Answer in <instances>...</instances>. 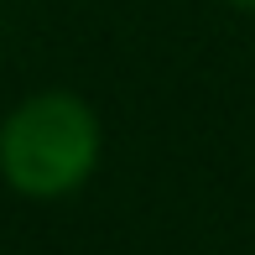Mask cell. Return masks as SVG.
Returning <instances> with one entry per match:
<instances>
[{
	"instance_id": "obj_1",
	"label": "cell",
	"mask_w": 255,
	"mask_h": 255,
	"mask_svg": "<svg viewBox=\"0 0 255 255\" xmlns=\"http://www.w3.org/2000/svg\"><path fill=\"white\" fill-rule=\"evenodd\" d=\"M99 146V115L68 89H42L0 120V177L21 198H68L94 177Z\"/></svg>"
},
{
	"instance_id": "obj_2",
	"label": "cell",
	"mask_w": 255,
	"mask_h": 255,
	"mask_svg": "<svg viewBox=\"0 0 255 255\" xmlns=\"http://www.w3.org/2000/svg\"><path fill=\"white\" fill-rule=\"evenodd\" d=\"M229 5H235V10H255V0H229Z\"/></svg>"
}]
</instances>
